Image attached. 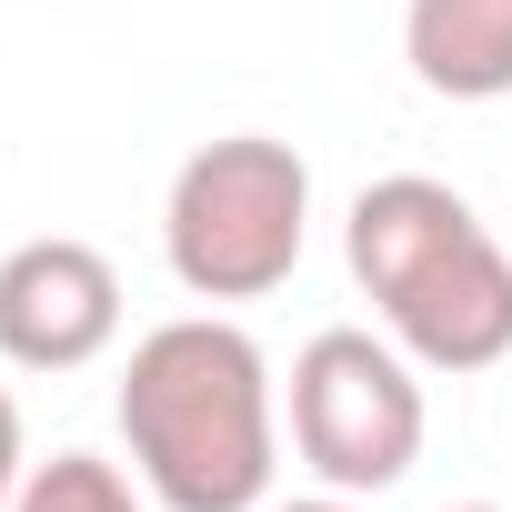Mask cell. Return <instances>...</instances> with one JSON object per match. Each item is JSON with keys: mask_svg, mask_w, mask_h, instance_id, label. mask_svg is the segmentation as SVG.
Returning <instances> with one entry per match:
<instances>
[{"mask_svg": "<svg viewBox=\"0 0 512 512\" xmlns=\"http://www.w3.org/2000/svg\"><path fill=\"white\" fill-rule=\"evenodd\" d=\"M121 442L161 512H262L282 472V402L262 342L221 312L141 332L121 372Z\"/></svg>", "mask_w": 512, "mask_h": 512, "instance_id": "1", "label": "cell"}, {"mask_svg": "<svg viewBox=\"0 0 512 512\" xmlns=\"http://www.w3.org/2000/svg\"><path fill=\"white\" fill-rule=\"evenodd\" d=\"M342 262L422 372H492L512 352V241L482 231L452 181H372L342 221Z\"/></svg>", "mask_w": 512, "mask_h": 512, "instance_id": "2", "label": "cell"}, {"mask_svg": "<svg viewBox=\"0 0 512 512\" xmlns=\"http://www.w3.org/2000/svg\"><path fill=\"white\" fill-rule=\"evenodd\" d=\"M302 231H312V161L272 131L201 141L161 201V251H171V282L191 302L282 292L302 272Z\"/></svg>", "mask_w": 512, "mask_h": 512, "instance_id": "3", "label": "cell"}, {"mask_svg": "<svg viewBox=\"0 0 512 512\" xmlns=\"http://www.w3.org/2000/svg\"><path fill=\"white\" fill-rule=\"evenodd\" d=\"M292 452L312 462L322 492H392L422 462V382L402 342L372 332H312L292 362Z\"/></svg>", "mask_w": 512, "mask_h": 512, "instance_id": "4", "label": "cell"}, {"mask_svg": "<svg viewBox=\"0 0 512 512\" xmlns=\"http://www.w3.org/2000/svg\"><path fill=\"white\" fill-rule=\"evenodd\" d=\"M121 342V272L111 251L51 231L0 251V362L21 372H81Z\"/></svg>", "mask_w": 512, "mask_h": 512, "instance_id": "5", "label": "cell"}, {"mask_svg": "<svg viewBox=\"0 0 512 512\" xmlns=\"http://www.w3.org/2000/svg\"><path fill=\"white\" fill-rule=\"evenodd\" d=\"M402 61L432 101H502L512 91V0H412Z\"/></svg>", "mask_w": 512, "mask_h": 512, "instance_id": "6", "label": "cell"}, {"mask_svg": "<svg viewBox=\"0 0 512 512\" xmlns=\"http://www.w3.org/2000/svg\"><path fill=\"white\" fill-rule=\"evenodd\" d=\"M11 512H141V492L101 452H51V462H31V482H21Z\"/></svg>", "mask_w": 512, "mask_h": 512, "instance_id": "7", "label": "cell"}, {"mask_svg": "<svg viewBox=\"0 0 512 512\" xmlns=\"http://www.w3.org/2000/svg\"><path fill=\"white\" fill-rule=\"evenodd\" d=\"M21 482H31V452H21V402L0 392V512L21 502Z\"/></svg>", "mask_w": 512, "mask_h": 512, "instance_id": "8", "label": "cell"}, {"mask_svg": "<svg viewBox=\"0 0 512 512\" xmlns=\"http://www.w3.org/2000/svg\"><path fill=\"white\" fill-rule=\"evenodd\" d=\"M282 512H362L352 492H312V502H282Z\"/></svg>", "mask_w": 512, "mask_h": 512, "instance_id": "9", "label": "cell"}, {"mask_svg": "<svg viewBox=\"0 0 512 512\" xmlns=\"http://www.w3.org/2000/svg\"><path fill=\"white\" fill-rule=\"evenodd\" d=\"M452 512H502V502H452Z\"/></svg>", "mask_w": 512, "mask_h": 512, "instance_id": "10", "label": "cell"}]
</instances>
